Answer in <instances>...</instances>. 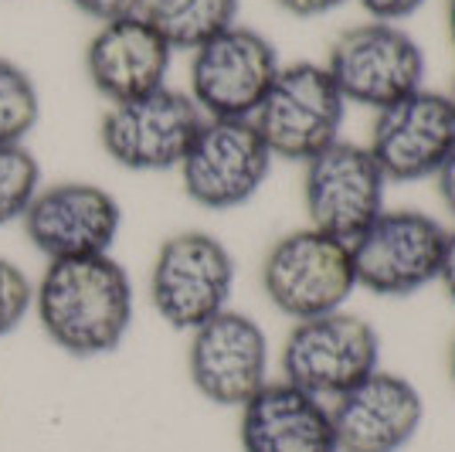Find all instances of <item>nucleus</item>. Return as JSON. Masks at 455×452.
I'll return each mask as SVG.
<instances>
[{
	"label": "nucleus",
	"mask_w": 455,
	"mask_h": 452,
	"mask_svg": "<svg viewBox=\"0 0 455 452\" xmlns=\"http://www.w3.org/2000/svg\"><path fill=\"white\" fill-rule=\"evenodd\" d=\"M235 259L221 238L211 231H177L156 248L150 269V303L156 317L194 334L201 323L218 317L231 303Z\"/></svg>",
	"instance_id": "2"
},
{
	"label": "nucleus",
	"mask_w": 455,
	"mask_h": 452,
	"mask_svg": "<svg viewBox=\"0 0 455 452\" xmlns=\"http://www.w3.org/2000/svg\"><path fill=\"white\" fill-rule=\"evenodd\" d=\"M173 48L147 20L119 18L102 24L85 48V76L109 102H130L167 85Z\"/></svg>",
	"instance_id": "16"
},
{
	"label": "nucleus",
	"mask_w": 455,
	"mask_h": 452,
	"mask_svg": "<svg viewBox=\"0 0 455 452\" xmlns=\"http://www.w3.org/2000/svg\"><path fill=\"white\" fill-rule=\"evenodd\" d=\"M41 119V95L35 78L18 61L0 58V147L24 143Z\"/></svg>",
	"instance_id": "19"
},
{
	"label": "nucleus",
	"mask_w": 455,
	"mask_h": 452,
	"mask_svg": "<svg viewBox=\"0 0 455 452\" xmlns=\"http://www.w3.org/2000/svg\"><path fill=\"white\" fill-rule=\"evenodd\" d=\"M380 367V337L363 317L323 313L299 320L283 343V381L316 398H337Z\"/></svg>",
	"instance_id": "6"
},
{
	"label": "nucleus",
	"mask_w": 455,
	"mask_h": 452,
	"mask_svg": "<svg viewBox=\"0 0 455 452\" xmlns=\"http://www.w3.org/2000/svg\"><path fill=\"white\" fill-rule=\"evenodd\" d=\"M204 116L188 93L156 89L130 102H116L99 123V143L106 157L136 174L177 170L188 157Z\"/></svg>",
	"instance_id": "9"
},
{
	"label": "nucleus",
	"mask_w": 455,
	"mask_h": 452,
	"mask_svg": "<svg viewBox=\"0 0 455 452\" xmlns=\"http://www.w3.org/2000/svg\"><path fill=\"white\" fill-rule=\"evenodd\" d=\"M449 377H452L455 384V340H452V351H449Z\"/></svg>",
	"instance_id": "28"
},
{
	"label": "nucleus",
	"mask_w": 455,
	"mask_h": 452,
	"mask_svg": "<svg viewBox=\"0 0 455 452\" xmlns=\"http://www.w3.org/2000/svg\"><path fill=\"white\" fill-rule=\"evenodd\" d=\"M272 160L251 119H204L177 170L197 207L235 211L262 190Z\"/></svg>",
	"instance_id": "8"
},
{
	"label": "nucleus",
	"mask_w": 455,
	"mask_h": 452,
	"mask_svg": "<svg viewBox=\"0 0 455 452\" xmlns=\"http://www.w3.org/2000/svg\"><path fill=\"white\" fill-rule=\"evenodd\" d=\"M275 44L255 28H228L190 58V99L204 119H251L279 76Z\"/></svg>",
	"instance_id": "10"
},
{
	"label": "nucleus",
	"mask_w": 455,
	"mask_h": 452,
	"mask_svg": "<svg viewBox=\"0 0 455 452\" xmlns=\"http://www.w3.org/2000/svg\"><path fill=\"white\" fill-rule=\"evenodd\" d=\"M68 4L78 7L82 14H89V18L102 20V24L119 18H133V14H140V7H143V0H68Z\"/></svg>",
	"instance_id": "22"
},
{
	"label": "nucleus",
	"mask_w": 455,
	"mask_h": 452,
	"mask_svg": "<svg viewBox=\"0 0 455 452\" xmlns=\"http://www.w3.org/2000/svg\"><path fill=\"white\" fill-rule=\"evenodd\" d=\"M455 147V106L449 95L418 93L380 109L371 126L367 150L387 184H415L435 177L442 160Z\"/></svg>",
	"instance_id": "14"
},
{
	"label": "nucleus",
	"mask_w": 455,
	"mask_h": 452,
	"mask_svg": "<svg viewBox=\"0 0 455 452\" xmlns=\"http://www.w3.org/2000/svg\"><path fill=\"white\" fill-rule=\"evenodd\" d=\"M279 7H283L285 14H292V18H323V14H330V11H337L343 7L347 0H275Z\"/></svg>",
	"instance_id": "24"
},
{
	"label": "nucleus",
	"mask_w": 455,
	"mask_h": 452,
	"mask_svg": "<svg viewBox=\"0 0 455 452\" xmlns=\"http://www.w3.org/2000/svg\"><path fill=\"white\" fill-rule=\"evenodd\" d=\"M445 28H449V41H452V48H455V0L445 4Z\"/></svg>",
	"instance_id": "27"
},
{
	"label": "nucleus",
	"mask_w": 455,
	"mask_h": 452,
	"mask_svg": "<svg viewBox=\"0 0 455 452\" xmlns=\"http://www.w3.org/2000/svg\"><path fill=\"white\" fill-rule=\"evenodd\" d=\"M326 72L347 102L380 113L421 89L425 55L418 41L398 24L363 20L333 41Z\"/></svg>",
	"instance_id": "7"
},
{
	"label": "nucleus",
	"mask_w": 455,
	"mask_h": 452,
	"mask_svg": "<svg viewBox=\"0 0 455 452\" xmlns=\"http://www.w3.org/2000/svg\"><path fill=\"white\" fill-rule=\"evenodd\" d=\"M238 412L242 452H340L330 405L289 381H268Z\"/></svg>",
	"instance_id": "17"
},
{
	"label": "nucleus",
	"mask_w": 455,
	"mask_h": 452,
	"mask_svg": "<svg viewBox=\"0 0 455 452\" xmlns=\"http://www.w3.org/2000/svg\"><path fill=\"white\" fill-rule=\"evenodd\" d=\"M31 313L61 354L78 360L106 358L119 351L133 327V279L113 255L48 262L35 283Z\"/></svg>",
	"instance_id": "1"
},
{
	"label": "nucleus",
	"mask_w": 455,
	"mask_h": 452,
	"mask_svg": "<svg viewBox=\"0 0 455 452\" xmlns=\"http://www.w3.org/2000/svg\"><path fill=\"white\" fill-rule=\"evenodd\" d=\"M35 310V283L18 262L0 255V340L24 327Z\"/></svg>",
	"instance_id": "21"
},
{
	"label": "nucleus",
	"mask_w": 455,
	"mask_h": 452,
	"mask_svg": "<svg viewBox=\"0 0 455 452\" xmlns=\"http://www.w3.org/2000/svg\"><path fill=\"white\" fill-rule=\"evenodd\" d=\"M340 452H401L421 429L425 401L404 375L374 371L330 405Z\"/></svg>",
	"instance_id": "15"
},
{
	"label": "nucleus",
	"mask_w": 455,
	"mask_h": 452,
	"mask_svg": "<svg viewBox=\"0 0 455 452\" xmlns=\"http://www.w3.org/2000/svg\"><path fill=\"white\" fill-rule=\"evenodd\" d=\"M343 113L347 99L330 78L326 65L296 61L279 69L251 123L262 133L272 157L306 164L340 140Z\"/></svg>",
	"instance_id": "3"
},
{
	"label": "nucleus",
	"mask_w": 455,
	"mask_h": 452,
	"mask_svg": "<svg viewBox=\"0 0 455 452\" xmlns=\"http://www.w3.org/2000/svg\"><path fill=\"white\" fill-rule=\"evenodd\" d=\"M449 99H452V106H455V82H452V93H449Z\"/></svg>",
	"instance_id": "29"
},
{
	"label": "nucleus",
	"mask_w": 455,
	"mask_h": 452,
	"mask_svg": "<svg viewBox=\"0 0 455 452\" xmlns=\"http://www.w3.org/2000/svg\"><path fill=\"white\" fill-rule=\"evenodd\" d=\"M445 235V225L425 211L384 207L350 242L357 286L374 296H411L438 283Z\"/></svg>",
	"instance_id": "5"
},
{
	"label": "nucleus",
	"mask_w": 455,
	"mask_h": 452,
	"mask_svg": "<svg viewBox=\"0 0 455 452\" xmlns=\"http://www.w3.org/2000/svg\"><path fill=\"white\" fill-rule=\"evenodd\" d=\"M384 190L387 177L367 147L337 140L306 160L303 201L309 228L340 242H354L384 211Z\"/></svg>",
	"instance_id": "13"
},
{
	"label": "nucleus",
	"mask_w": 455,
	"mask_h": 452,
	"mask_svg": "<svg viewBox=\"0 0 455 452\" xmlns=\"http://www.w3.org/2000/svg\"><path fill=\"white\" fill-rule=\"evenodd\" d=\"M41 190V164L24 143L0 147V228L20 222Z\"/></svg>",
	"instance_id": "20"
},
{
	"label": "nucleus",
	"mask_w": 455,
	"mask_h": 452,
	"mask_svg": "<svg viewBox=\"0 0 455 452\" xmlns=\"http://www.w3.org/2000/svg\"><path fill=\"white\" fill-rule=\"evenodd\" d=\"M242 0H143L140 18L150 24L173 52H197L211 38L238 24Z\"/></svg>",
	"instance_id": "18"
},
{
	"label": "nucleus",
	"mask_w": 455,
	"mask_h": 452,
	"mask_svg": "<svg viewBox=\"0 0 455 452\" xmlns=\"http://www.w3.org/2000/svg\"><path fill=\"white\" fill-rule=\"evenodd\" d=\"M188 375L194 391L218 408H242L268 384V337L248 313L221 310L190 334Z\"/></svg>",
	"instance_id": "12"
},
{
	"label": "nucleus",
	"mask_w": 455,
	"mask_h": 452,
	"mask_svg": "<svg viewBox=\"0 0 455 452\" xmlns=\"http://www.w3.org/2000/svg\"><path fill=\"white\" fill-rule=\"evenodd\" d=\"M363 11L374 20H384V24H398V20L411 18L425 7V0H357Z\"/></svg>",
	"instance_id": "23"
},
{
	"label": "nucleus",
	"mask_w": 455,
	"mask_h": 452,
	"mask_svg": "<svg viewBox=\"0 0 455 452\" xmlns=\"http://www.w3.org/2000/svg\"><path fill=\"white\" fill-rule=\"evenodd\" d=\"M262 289L268 303L296 323L337 313L357 289L350 242L323 235L316 228L289 231L268 248Z\"/></svg>",
	"instance_id": "4"
},
{
	"label": "nucleus",
	"mask_w": 455,
	"mask_h": 452,
	"mask_svg": "<svg viewBox=\"0 0 455 452\" xmlns=\"http://www.w3.org/2000/svg\"><path fill=\"white\" fill-rule=\"evenodd\" d=\"M435 184H438V198H442L445 207L455 214V147L449 150V157L442 160V167L435 170Z\"/></svg>",
	"instance_id": "25"
},
{
	"label": "nucleus",
	"mask_w": 455,
	"mask_h": 452,
	"mask_svg": "<svg viewBox=\"0 0 455 452\" xmlns=\"http://www.w3.org/2000/svg\"><path fill=\"white\" fill-rule=\"evenodd\" d=\"M438 283L445 289V296L455 303V228L445 235V252H442V269H438Z\"/></svg>",
	"instance_id": "26"
},
{
	"label": "nucleus",
	"mask_w": 455,
	"mask_h": 452,
	"mask_svg": "<svg viewBox=\"0 0 455 452\" xmlns=\"http://www.w3.org/2000/svg\"><path fill=\"white\" fill-rule=\"evenodd\" d=\"M24 235L48 262L109 255L123 228V207L113 194L89 181H58L35 194L24 218Z\"/></svg>",
	"instance_id": "11"
}]
</instances>
